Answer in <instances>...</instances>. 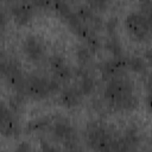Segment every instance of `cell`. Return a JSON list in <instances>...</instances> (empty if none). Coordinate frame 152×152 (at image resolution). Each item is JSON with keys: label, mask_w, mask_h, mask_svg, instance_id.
Instances as JSON below:
<instances>
[{"label": "cell", "mask_w": 152, "mask_h": 152, "mask_svg": "<svg viewBox=\"0 0 152 152\" xmlns=\"http://www.w3.org/2000/svg\"><path fill=\"white\" fill-rule=\"evenodd\" d=\"M102 95L106 106L118 113H129L139 107L135 83L127 74L108 80Z\"/></svg>", "instance_id": "cell-1"}, {"label": "cell", "mask_w": 152, "mask_h": 152, "mask_svg": "<svg viewBox=\"0 0 152 152\" xmlns=\"http://www.w3.org/2000/svg\"><path fill=\"white\" fill-rule=\"evenodd\" d=\"M119 134L106 122L93 120L86 125L84 141L93 152H115Z\"/></svg>", "instance_id": "cell-2"}, {"label": "cell", "mask_w": 152, "mask_h": 152, "mask_svg": "<svg viewBox=\"0 0 152 152\" xmlns=\"http://www.w3.org/2000/svg\"><path fill=\"white\" fill-rule=\"evenodd\" d=\"M61 89V83L53 77H49L38 72H31L26 75L25 94L27 97L34 101H43L57 93L59 94Z\"/></svg>", "instance_id": "cell-3"}, {"label": "cell", "mask_w": 152, "mask_h": 152, "mask_svg": "<svg viewBox=\"0 0 152 152\" xmlns=\"http://www.w3.org/2000/svg\"><path fill=\"white\" fill-rule=\"evenodd\" d=\"M0 69L4 81L12 89V91L26 96L25 94L26 74L24 72L20 62L13 56H6L5 52L2 51Z\"/></svg>", "instance_id": "cell-4"}, {"label": "cell", "mask_w": 152, "mask_h": 152, "mask_svg": "<svg viewBox=\"0 0 152 152\" xmlns=\"http://www.w3.org/2000/svg\"><path fill=\"white\" fill-rule=\"evenodd\" d=\"M125 28L129 37L139 43L147 42L152 38V27L141 11H131L125 17Z\"/></svg>", "instance_id": "cell-5"}, {"label": "cell", "mask_w": 152, "mask_h": 152, "mask_svg": "<svg viewBox=\"0 0 152 152\" xmlns=\"http://www.w3.org/2000/svg\"><path fill=\"white\" fill-rule=\"evenodd\" d=\"M49 132L51 137L56 140L59 141L62 145L80 140L78 139V133L75 126L64 116L61 115H55L51 122V126L49 128Z\"/></svg>", "instance_id": "cell-6"}, {"label": "cell", "mask_w": 152, "mask_h": 152, "mask_svg": "<svg viewBox=\"0 0 152 152\" xmlns=\"http://www.w3.org/2000/svg\"><path fill=\"white\" fill-rule=\"evenodd\" d=\"M24 57L32 64H40L46 56V49L43 39L37 34H26L21 42Z\"/></svg>", "instance_id": "cell-7"}, {"label": "cell", "mask_w": 152, "mask_h": 152, "mask_svg": "<svg viewBox=\"0 0 152 152\" xmlns=\"http://www.w3.org/2000/svg\"><path fill=\"white\" fill-rule=\"evenodd\" d=\"M52 77L56 78L61 84H69V82L75 77V69L69 64L65 57L61 53H52L48 58Z\"/></svg>", "instance_id": "cell-8"}, {"label": "cell", "mask_w": 152, "mask_h": 152, "mask_svg": "<svg viewBox=\"0 0 152 152\" xmlns=\"http://www.w3.org/2000/svg\"><path fill=\"white\" fill-rule=\"evenodd\" d=\"M1 134L5 138H17L20 135L21 127L18 120V114H15L7 106L6 102L1 103V121H0Z\"/></svg>", "instance_id": "cell-9"}, {"label": "cell", "mask_w": 152, "mask_h": 152, "mask_svg": "<svg viewBox=\"0 0 152 152\" xmlns=\"http://www.w3.org/2000/svg\"><path fill=\"white\" fill-rule=\"evenodd\" d=\"M36 6L33 2L27 1H15L10 4V13L13 21L18 26H26L28 25L36 13Z\"/></svg>", "instance_id": "cell-10"}, {"label": "cell", "mask_w": 152, "mask_h": 152, "mask_svg": "<svg viewBox=\"0 0 152 152\" xmlns=\"http://www.w3.org/2000/svg\"><path fill=\"white\" fill-rule=\"evenodd\" d=\"M126 57L127 56L120 57V58L112 57L109 59H106V61H102L101 63H99L97 69H99L100 75L104 82H107L108 80H110L113 77L127 74Z\"/></svg>", "instance_id": "cell-11"}, {"label": "cell", "mask_w": 152, "mask_h": 152, "mask_svg": "<svg viewBox=\"0 0 152 152\" xmlns=\"http://www.w3.org/2000/svg\"><path fill=\"white\" fill-rule=\"evenodd\" d=\"M76 13L80 17V19L91 30H94L95 32H100L104 28V21L101 18V15L99 14V12L94 11L87 2L81 4L76 7Z\"/></svg>", "instance_id": "cell-12"}, {"label": "cell", "mask_w": 152, "mask_h": 152, "mask_svg": "<svg viewBox=\"0 0 152 152\" xmlns=\"http://www.w3.org/2000/svg\"><path fill=\"white\" fill-rule=\"evenodd\" d=\"M84 95L76 84H65L58 94L59 104L66 109H72L78 107L82 103Z\"/></svg>", "instance_id": "cell-13"}, {"label": "cell", "mask_w": 152, "mask_h": 152, "mask_svg": "<svg viewBox=\"0 0 152 152\" xmlns=\"http://www.w3.org/2000/svg\"><path fill=\"white\" fill-rule=\"evenodd\" d=\"M75 77L77 78L76 86L80 88L84 96H89L95 91L96 88V78L89 70V68L77 66L75 69Z\"/></svg>", "instance_id": "cell-14"}, {"label": "cell", "mask_w": 152, "mask_h": 152, "mask_svg": "<svg viewBox=\"0 0 152 152\" xmlns=\"http://www.w3.org/2000/svg\"><path fill=\"white\" fill-rule=\"evenodd\" d=\"M52 119H53L52 115H44V116L34 118V119L30 120L25 125V132L28 133V134L49 132V128L51 126Z\"/></svg>", "instance_id": "cell-15"}, {"label": "cell", "mask_w": 152, "mask_h": 152, "mask_svg": "<svg viewBox=\"0 0 152 152\" xmlns=\"http://www.w3.org/2000/svg\"><path fill=\"white\" fill-rule=\"evenodd\" d=\"M126 65H127V70L139 74V75H147V69L148 65L145 62V59L140 56L137 55H132V56H127L126 57Z\"/></svg>", "instance_id": "cell-16"}, {"label": "cell", "mask_w": 152, "mask_h": 152, "mask_svg": "<svg viewBox=\"0 0 152 152\" xmlns=\"http://www.w3.org/2000/svg\"><path fill=\"white\" fill-rule=\"evenodd\" d=\"M93 52L86 45V44H81L77 50H76V59H77V64L81 68H89V64L91 62L93 58Z\"/></svg>", "instance_id": "cell-17"}, {"label": "cell", "mask_w": 152, "mask_h": 152, "mask_svg": "<svg viewBox=\"0 0 152 152\" xmlns=\"http://www.w3.org/2000/svg\"><path fill=\"white\" fill-rule=\"evenodd\" d=\"M25 99L26 96L23 95V94H17V93H13L10 97H8V101H7V106L11 108V110H13L15 114H19L24 106H25Z\"/></svg>", "instance_id": "cell-18"}, {"label": "cell", "mask_w": 152, "mask_h": 152, "mask_svg": "<svg viewBox=\"0 0 152 152\" xmlns=\"http://www.w3.org/2000/svg\"><path fill=\"white\" fill-rule=\"evenodd\" d=\"M38 152H62L55 144L50 142L46 139L40 138L39 139V147H38Z\"/></svg>", "instance_id": "cell-19"}, {"label": "cell", "mask_w": 152, "mask_h": 152, "mask_svg": "<svg viewBox=\"0 0 152 152\" xmlns=\"http://www.w3.org/2000/svg\"><path fill=\"white\" fill-rule=\"evenodd\" d=\"M13 152H33L32 151V145L27 140H21L14 146Z\"/></svg>", "instance_id": "cell-20"}, {"label": "cell", "mask_w": 152, "mask_h": 152, "mask_svg": "<svg viewBox=\"0 0 152 152\" xmlns=\"http://www.w3.org/2000/svg\"><path fill=\"white\" fill-rule=\"evenodd\" d=\"M87 4H88L94 11H96V12L103 11V10H106V8L110 5V2H108V1H88Z\"/></svg>", "instance_id": "cell-21"}, {"label": "cell", "mask_w": 152, "mask_h": 152, "mask_svg": "<svg viewBox=\"0 0 152 152\" xmlns=\"http://www.w3.org/2000/svg\"><path fill=\"white\" fill-rule=\"evenodd\" d=\"M145 89H146V94L152 95V72H148L146 75V78H145Z\"/></svg>", "instance_id": "cell-22"}, {"label": "cell", "mask_w": 152, "mask_h": 152, "mask_svg": "<svg viewBox=\"0 0 152 152\" xmlns=\"http://www.w3.org/2000/svg\"><path fill=\"white\" fill-rule=\"evenodd\" d=\"M145 62L147 63V65L150 68H152V48H147L145 51H144V57Z\"/></svg>", "instance_id": "cell-23"}, {"label": "cell", "mask_w": 152, "mask_h": 152, "mask_svg": "<svg viewBox=\"0 0 152 152\" xmlns=\"http://www.w3.org/2000/svg\"><path fill=\"white\" fill-rule=\"evenodd\" d=\"M6 23H7V15H6L5 8L1 7V8H0V27H1V31H2V32L5 31Z\"/></svg>", "instance_id": "cell-24"}]
</instances>
